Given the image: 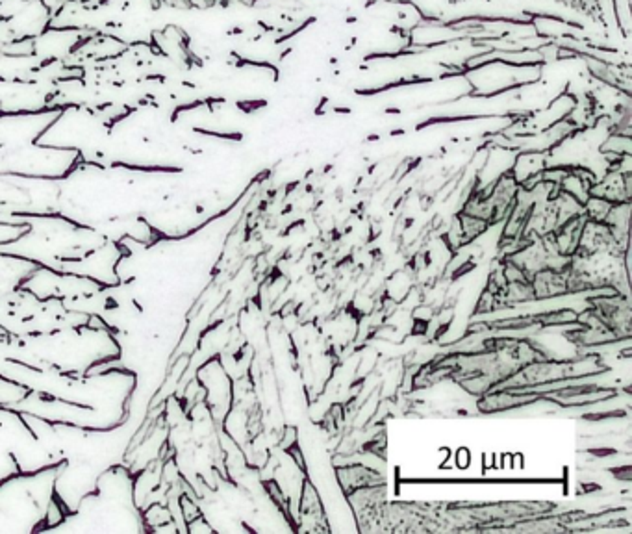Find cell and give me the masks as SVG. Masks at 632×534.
<instances>
[{
	"label": "cell",
	"mask_w": 632,
	"mask_h": 534,
	"mask_svg": "<svg viewBox=\"0 0 632 534\" xmlns=\"http://www.w3.org/2000/svg\"><path fill=\"white\" fill-rule=\"evenodd\" d=\"M453 462L454 468H458V470H467L471 466V451L467 448H460L456 453L453 454Z\"/></svg>",
	"instance_id": "obj_1"
}]
</instances>
